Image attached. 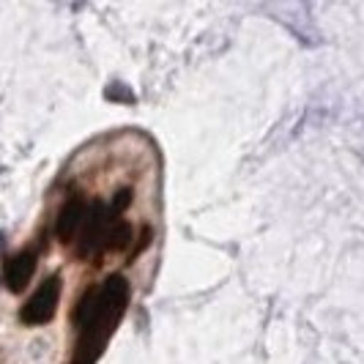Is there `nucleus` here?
I'll return each mask as SVG.
<instances>
[{"label": "nucleus", "mask_w": 364, "mask_h": 364, "mask_svg": "<svg viewBox=\"0 0 364 364\" xmlns=\"http://www.w3.org/2000/svg\"><path fill=\"white\" fill-rule=\"evenodd\" d=\"M129 304V282L127 277L112 274L105 279V285H96L82 296L77 304L74 321L80 326V337L74 346L72 364H96L105 353L118 321L124 318Z\"/></svg>", "instance_id": "obj_1"}, {"label": "nucleus", "mask_w": 364, "mask_h": 364, "mask_svg": "<svg viewBox=\"0 0 364 364\" xmlns=\"http://www.w3.org/2000/svg\"><path fill=\"white\" fill-rule=\"evenodd\" d=\"M115 222H118V214L105 205V203H91L88 205V217L82 222V230H80V236H77V255L80 257H91V255H102V252H107V238H109V230L115 228Z\"/></svg>", "instance_id": "obj_2"}, {"label": "nucleus", "mask_w": 364, "mask_h": 364, "mask_svg": "<svg viewBox=\"0 0 364 364\" xmlns=\"http://www.w3.org/2000/svg\"><path fill=\"white\" fill-rule=\"evenodd\" d=\"M58 301H60V277H50L38 285L36 293L22 307V312H19L22 323H28V326L50 323L55 318V310H58Z\"/></svg>", "instance_id": "obj_3"}, {"label": "nucleus", "mask_w": 364, "mask_h": 364, "mask_svg": "<svg viewBox=\"0 0 364 364\" xmlns=\"http://www.w3.org/2000/svg\"><path fill=\"white\" fill-rule=\"evenodd\" d=\"M88 205L91 203L80 200V198H74L63 205V211L58 214V222H55V236L60 238L63 244H74L77 236H80V230H82V222L88 217Z\"/></svg>", "instance_id": "obj_4"}, {"label": "nucleus", "mask_w": 364, "mask_h": 364, "mask_svg": "<svg viewBox=\"0 0 364 364\" xmlns=\"http://www.w3.org/2000/svg\"><path fill=\"white\" fill-rule=\"evenodd\" d=\"M33 272H36V252L22 250V252H17L14 257H9V260H6V269H3L6 288L11 293H22L28 288Z\"/></svg>", "instance_id": "obj_5"}, {"label": "nucleus", "mask_w": 364, "mask_h": 364, "mask_svg": "<svg viewBox=\"0 0 364 364\" xmlns=\"http://www.w3.org/2000/svg\"><path fill=\"white\" fill-rule=\"evenodd\" d=\"M129 203H132V189H121V192L115 195V200H112V205H109V208H112L115 214H121L124 208H129Z\"/></svg>", "instance_id": "obj_6"}]
</instances>
